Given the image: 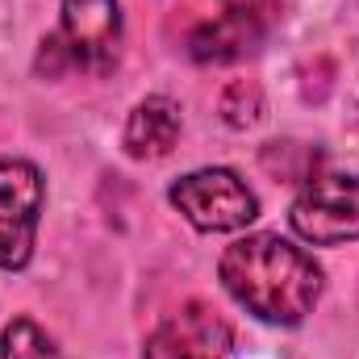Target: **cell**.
<instances>
[{
	"mask_svg": "<svg viewBox=\"0 0 359 359\" xmlns=\"http://www.w3.org/2000/svg\"><path fill=\"white\" fill-rule=\"evenodd\" d=\"M217 276L226 292L268 326H297L322 297V268L313 255L280 234H247L226 247Z\"/></svg>",
	"mask_w": 359,
	"mask_h": 359,
	"instance_id": "cell-1",
	"label": "cell"
},
{
	"mask_svg": "<svg viewBox=\"0 0 359 359\" xmlns=\"http://www.w3.org/2000/svg\"><path fill=\"white\" fill-rule=\"evenodd\" d=\"M168 201L184 213V222H192L205 234H230V230H243L259 217L255 192L230 168H201V172L180 176L168 192Z\"/></svg>",
	"mask_w": 359,
	"mask_h": 359,
	"instance_id": "cell-2",
	"label": "cell"
},
{
	"mask_svg": "<svg viewBox=\"0 0 359 359\" xmlns=\"http://www.w3.org/2000/svg\"><path fill=\"white\" fill-rule=\"evenodd\" d=\"M42 205H46L42 172L29 159H0V268L4 271L29 264Z\"/></svg>",
	"mask_w": 359,
	"mask_h": 359,
	"instance_id": "cell-3",
	"label": "cell"
},
{
	"mask_svg": "<svg viewBox=\"0 0 359 359\" xmlns=\"http://www.w3.org/2000/svg\"><path fill=\"white\" fill-rule=\"evenodd\" d=\"M292 230L313 247H339L359 238V180L318 176L301 188L288 213Z\"/></svg>",
	"mask_w": 359,
	"mask_h": 359,
	"instance_id": "cell-4",
	"label": "cell"
},
{
	"mask_svg": "<svg viewBox=\"0 0 359 359\" xmlns=\"http://www.w3.org/2000/svg\"><path fill=\"white\" fill-rule=\"evenodd\" d=\"M230 322L205 301H188L176 313H168V322L155 326V334L142 347V359H230Z\"/></svg>",
	"mask_w": 359,
	"mask_h": 359,
	"instance_id": "cell-5",
	"label": "cell"
},
{
	"mask_svg": "<svg viewBox=\"0 0 359 359\" xmlns=\"http://www.w3.org/2000/svg\"><path fill=\"white\" fill-rule=\"evenodd\" d=\"M72 63L104 72L121 50V4L117 0H63V29L55 38Z\"/></svg>",
	"mask_w": 359,
	"mask_h": 359,
	"instance_id": "cell-6",
	"label": "cell"
},
{
	"mask_svg": "<svg viewBox=\"0 0 359 359\" xmlns=\"http://www.w3.org/2000/svg\"><path fill=\"white\" fill-rule=\"evenodd\" d=\"M264 29V0H226L222 17L192 34V55L201 63H226L247 55Z\"/></svg>",
	"mask_w": 359,
	"mask_h": 359,
	"instance_id": "cell-7",
	"label": "cell"
},
{
	"mask_svg": "<svg viewBox=\"0 0 359 359\" xmlns=\"http://www.w3.org/2000/svg\"><path fill=\"white\" fill-rule=\"evenodd\" d=\"M126 155L130 159H163L172 155L180 142V104L168 96H147L130 121H126Z\"/></svg>",
	"mask_w": 359,
	"mask_h": 359,
	"instance_id": "cell-8",
	"label": "cell"
},
{
	"mask_svg": "<svg viewBox=\"0 0 359 359\" xmlns=\"http://www.w3.org/2000/svg\"><path fill=\"white\" fill-rule=\"evenodd\" d=\"M0 359H63L59 347L46 339L42 326H34L29 318L8 322V330L0 334Z\"/></svg>",
	"mask_w": 359,
	"mask_h": 359,
	"instance_id": "cell-9",
	"label": "cell"
}]
</instances>
